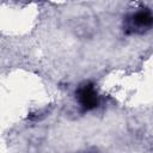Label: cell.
<instances>
[{"label":"cell","instance_id":"cell-1","mask_svg":"<svg viewBox=\"0 0 153 153\" xmlns=\"http://www.w3.org/2000/svg\"><path fill=\"white\" fill-rule=\"evenodd\" d=\"M153 16L148 8H142L130 14L126 20V30L131 33H142L152 26Z\"/></svg>","mask_w":153,"mask_h":153},{"label":"cell","instance_id":"cell-2","mask_svg":"<svg viewBox=\"0 0 153 153\" xmlns=\"http://www.w3.org/2000/svg\"><path fill=\"white\" fill-rule=\"evenodd\" d=\"M75 94L78 103L85 111L92 110L98 105V94L92 82H84L82 85H80Z\"/></svg>","mask_w":153,"mask_h":153}]
</instances>
